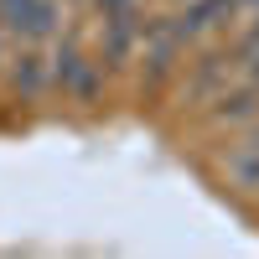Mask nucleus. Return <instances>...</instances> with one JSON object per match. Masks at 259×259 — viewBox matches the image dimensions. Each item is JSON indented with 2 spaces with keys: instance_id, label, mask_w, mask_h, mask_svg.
I'll use <instances>...</instances> for the list:
<instances>
[{
  "instance_id": "obj_1",
  "label": "nucleus",
  "mask_w": 259,
  "mask_h": 259,
  "mask_svg": "<svg viewBox=\"0 0 259 259\" xmlns=\"http://www.w3.org/2000/svg\"><path fill=\"white\" fill-rule=\"evenodd\" d=\"M0 21L26 41H47L57 26V0H0Z\"/></svg>"
},
{
  "instance_id": "obj_2",
  "label": "nucleus",
  "mask_w": 259,
  "mask_h": 259,
  "mask_svg": "<svg viewBox=\"0 0 259 259\" xmlns=\"http://www.w3.org/2000/svg\"><path fill=\"white\" fill-rule=\"evenodd\" d=\"M47 78L57 83V89H68V94H94V68L83 62V52L73 47V41H62V47L52 52Z\"/></svg>"
},
{
  "instance_id": "obj_3",
  "label": "nucleus",
  "mask_w": 259,
  "mask_h": 259,
  "mask_svg": "<svg viewBox=\"0 0 259 259\" xmlns=\"http://www.w3.org/2000/svg\"><path fill=\"white\" fill-rule=\"evenodd\" d=\"M228 177L239 182V187H249V192L259 187V130H254L244 145H233V150H228Z\"/></svg>"
},
{
  "instance_id": "obj_4",
  "label": "nucleus",
  "mask_w": 259,
  "mask_h": 259,
  "mask_svg": "<svg viewBox=\"0 0 259 259\" xmlns=\"http://www.w3.org/2000/svg\"><path fill=\"white\" fill-rule=\"evenodd\" d=\"M135 41V11H109V52L124 57Z\"/></svg>"
},
{
  "instance_id": "obj_5",
  "label": "nucleus",
  "mask_w": 259,
  "mask_h": 259,
  "mask_svg": "<svg viewBox=\"0 0 259 259\" xmlns=\"http://www.w3.org/2000/svg\"><path fill=\"white\" fill-rule=\"evenodd\" d=\"M16 83H21V94H41L52 78H47V68H41V57H26V62L16 68Z\"/></svg>"
},
{
  "instance_id": "obj_6",
  "label": "nucleus",
  "mask_w": 259,
  "mask_h": 259,
  "mask_svg": "<svg viewBox=\"0 0 259 259\" xmlns=\"http://www.w3.org/2000/svg\"><path fill=\"white\" fill-rule=\"evenodd\" d=\"M249 114H254V94H233V99L218 104V119H233V124H239V119H249Z\"/></svg>"
},
{
  "instance_id": "obj_7",
  "label": "nucleus",
  "mask_w": 259,
  "mask_h": 259,
  "mask_svg": "<svg viewBox=\"0 0 259 259\" xmlns=\"http://www.w3.org/2000/svg\"><path fill=\"white\" fill-rule=\"evenodd\" d=\"M244 47H259V26H254V31H249V41H244Z\"/></svg>"
},
{
  "instance_id": "obj_8",
  "label": "nucleus",
  "mask_w": 259,
  "mask_h": 259,
  "mask_svg": "<svg viewBox=\"0 0 259 259\" xmlns=\"http://www.w3.org/2000/svg\"><path fill=\"white\" fill-rule=\"evenodd\" d=\"M244 6H259V0H244Z\"/></svg>"
}]
</instances>
